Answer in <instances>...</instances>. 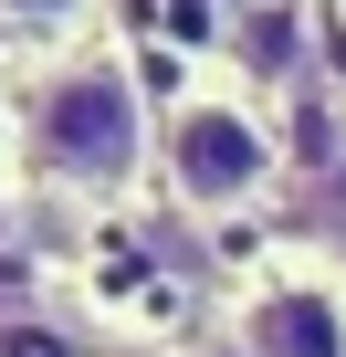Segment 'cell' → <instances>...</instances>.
Masks as SVG:
<instances>
[{
    "mask_svg": "<svg viewBox=\"0 0 346 357\" xmlns=\"http://www.w3.org/2000/svg\"><path fill=\"white\" fill-rule=\"evenodd\" d=\"M32 158L53 178H84V190L126 178L136 168V84H126V63L84 53V63L42 74L32 84Z\"/></svg>",
    "mask_w": 346,
    "mask_h": 357,
    "instance_id": "6da1fadb",
    "label": "cell"
},
{
    "mask_svg": "<svg viewBox=\"0 0 346 357\" xmlns=\"http://www.w3.org/2000/svg\"><path fill=\"white\" fill-rule=\"evenodd\" d=\"M168 178H179L189 211H231L273 178V137L242 116V105H189L168 126Z\"/></svg>",
    "mask_w": 346,
    "mask_h": 357,
    "instance_id": "7a4b0ae2",
    "label": "cell"
},
{
    "mask_svg": "<svg viewBox=\"0 0 346 357\" xmlns=\"http://www.w3.org/2000/svg\"><path fill=\"white\" fill-rule=\"evenodd\" d=\"M252 357H346V315L325 284H283L252 305Z\"/></svg>",
    "mask_w": 346,
    "mask_h": 357,
    "instance_id": "3957f363",
    "label": "cell"
},
{
    "mask_svg": "<svg viewBox=\"0 0 346 357\" xmlns=\"http://www.w3.org/2000/svg\"><path fill=\"white\" fill-rule=\"evenodd\" d=\"M84 0H0V22H74Z\"/></svg>",
    "mask_w": 346,
    "mask_h": 357,
    "instance_id": "277c9868",
    "label": "cell"
}]
</instances>
